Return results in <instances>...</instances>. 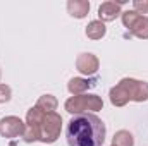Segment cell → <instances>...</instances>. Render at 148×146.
Segmentation results:
<instances>
[{
    "label": "cell",
    "instance_id": "1",
    "mask_svg": "<svg viewBox=\"0 0 148 146\" xmlns=\"http://www.w3.org/2000/svg\"><path fill=\"white\" fill-rule=\"evenodd\" d=\"M107 127L95 113H77L67 122L66 138L69 146H102Z\"/></svg>",
    "mask_w": 148,
    "mask_h": 146
},
{
    "label": "cell",
    "instance_id": "2",
    "mask_svg": "<svg viewBox=\"0 0 148 146\" xmlns=\"http://www.w3.org/2000/svg\"><path fill=\"white\" fill-rule=\"evenodd\" d=\"M109 98L114 107H124L129 102L143 103L148 100V83L133 77H124L110 89Z\"/></svg>",
    "mask_w": 148,
    "mask_h": 146
},
{
    "label": "cell",
    "instance_id": "3",
    "mask_svg": "<svg viewBox=\"0 0 148 146\" xmlns=\"http://www.w3.org/2000/svg\"><path fill=\"white\" fill-rule=\"evenodd\" d=\"M66 110L73 115L77 113H88V112H98V110L103 108V100L102 96L98 95H77V96H71L67 102H66Z\"/></svg>",
    "mask_w": 148,
    "mask_h": 146
},
{
    "label": "cell",
    "instance_id": "4",
    "mask_svg": "<svg viewBox=\"0 0 148 146\" xmlns=\"http://www.w3.org/2000/svg\"><path fill=\"white\" fill-rule=\"evenodd\" d=\"M60 131H62V117L57 112L45 113V117L38 127V141H41L45 145L55 143L60 136Z\"/></svg>",
    "mask_w": 148,
    "mask_h": 146
},
{
    "label": "cell",
    "instance_id": "5",
    "mask_svg": "<svg viewBox=\"0 0 148 146\" xmlns=\"http://www.w3.org/2000/svg\"><path fill=\"white\" fill-rule=\"evenodd\" d=\"M124 28L140 40H148V17L141 16L134 10H124L121 14Z\"/></svg>",
    "mask_w": 148,
    "mask_h": 146
},
{
    "label": "cell",
    "instance_id": "6",
    "mask_svg": "<svg viewBox=\"0 0 148 146\" xmlns=\"http://www.w3.org/2000/svg\"><path fill=\"white\" fill-rule=\"evenodd\" d=\"M43 117H45V112L40 110L36 105L28 110V113H26V131L23 134V139L26 143L38 141V127H40V122L43 120Z\"/></svg>",
    "mask_w": 148,
    "mask_h": 146
},
{
    "label": "cell",
    "instance_id": "7",
    "mask_svg": "<svg viewBox=\"0 0 148 146\" xmlns=\"http://www.w3.org/2000/svg\"><path fill=\"white\" fill-rule=\"evenodd\" d=\"M26 131V124L16 117V115H7L0 119V136L12 139V138H21Z\"/></svg>",
    "mask_w": 148,
    "mask_h": 146
},
{
    "label": "cell",
    "instance_id": "8",
    "mask_svg": "<svg viewBox=\"0 0 148 146\" xmlns=\"http://www.w3.org/2000/svg\"><path fill=\"white\" fill-rule=\"evenodd\" d=\"M76 69L84 76H95L100 69V60L95 53H81L76 59Z\"/></svg>",
    "mask_w": 148,
    "mask_h": 146
},
{
    "label": "cell",
    "instance_id": "9",
    "mask_svg": "<svg viewBox=\"0 0 148 146\" xmlns=\"http://www.w3.org/2000/svg\"><path fill=\"white\" fill-rule=\"evenodd\" d=\"M124 2H114V0H109V2H103L100 7H98V17L102 23H110V21H115L122 12H121V5Z\"/></svg>",
    "mask_w": 148,
    "mask_h": 146
},
{
    "label": "cell",
    "instance_id": "10",
    "mask_svg": "<svg viewBox=\"0 0 148 146\" xmlns=\"http://www.w3.org/2000/svg\"><path fill=\"white\" fill-rule=\"evenodd\" d=\"M67 12L76 19H84L90 12V2L88 0H69L67 2Z\"/></svg>",
    "mask_w": 148,
    "mask_h": 146
},
{
    "label": "cell",
    "instance_id": "11",
    "mask_svg": "<svg viewBox=\"0 0 148 146\" xmlns=\"http://www.w3.org/2000/svg\"><path fill=\"white\" fill-rule=\"evenodd\" d=\"M93 84H95V81H90V79H84V77H73L67 83V89L73 96H77V95H84Z\"/></svg>",
    "mask_w": 148,
    "mask_h": 146
},
{
    "label": "cell",
    "instance_id": "12",
    "mask_svg": "<svg viewBox=\"0 0 148 146\" xmlns=\"http://www.w3.org/2000/svg\"><path fill=\"white\" fill-rule=\"evenodd\" d=\"M84 35L90 38V40H102V38L107 35V28H105V23H102L100 19L98 21H91L86 29H84Z\"/></svg>",
    "mask_w": 148,
    "mask_h": 146
},
{
    "label": "cell",
    "instance_id": "13",
    "mask_svg": "<svg viewBox=\"0 0 148 146\" xmlns=\"http://www.w3.org/2000/svg\"><path fill=\"white\" fill-rule=\"evenodd\" d=\"M36 107L40 110H43L45 113H50V112H55L59 107V100L53 96V95H41L36 102Z\"/></svg>",
    "mask_w": 148,
    "mask_h": 146
},
{
    "label": "cell",
    "instance_id": "14",
    "mask_svg": "<svg viewBox=\"0 0 148 146\" xmlns=\"http://www.w3.org/2000/svg\"><path fill=\"white\" fill-rule=\"evenodd\" d=\"M112 145L114 146H134V138L129 131L126 129H121L114 134L112 138Z\"/></svg>",
    "mask_w": 148,
    "mask_h": 146
},
{
    "label": "cell",
    "instance_id": "15",
    "mask_svg": "<svg viewBox=\"0 0 148 146\" xmlns=\"http://www.w3.org/2000/svg\"><path fill=\"white\" fill-rule=\"evenodd\" d=\"M133 10L138 14H148V0H134Z\"/></svg>",
    "mask_w": 148,
    "mask_h": 146
},
{
    "label": "cell",
    "instance_id": "16",
    "mask_svg": "<svg viewBox=\"0 0 148 146\" xmlns=\"http://www.w3.org/2000/svg\"><path fill=\"white\" fill-rule=\"evenodd\" d=\"M12 96V89L7 84H0V103H7Z\"/></svg>",
    "mask_w": 148,
    "mask_h": 146
},
{
    "label": "cell",
    "instance_id": "17",
    "mask_svg": "<svg viewBox=\"0 0 148 146\" xmlns=\"http://www.w3.org/2000/svg\"><path fill=\"white\" fill-rule=\"evenodd\" d=\"M0 77H2V71H0Z\"/></svg>",
    "mask_w": 148,
    "mask_h": 146
},
{
    "label": "cell",
    "instance_id": "18",
    "mask_svg": "<svg viewBox=\"0 0 148 146\" xmlns=\"http://www.w3.org/2000/svg\"><path fill=\"white\" fill-rule=\"evenodd\" d=\"M112 146H114V145H112Z\"/></svg>",
    "mask_w": 148,
    "mask_h": 146
}]
</instances>
